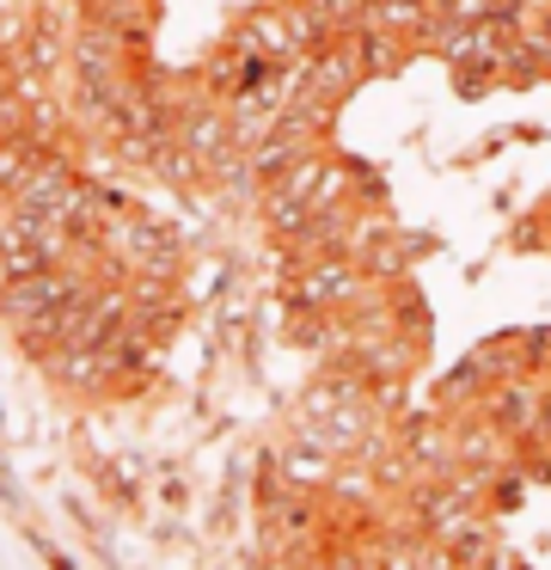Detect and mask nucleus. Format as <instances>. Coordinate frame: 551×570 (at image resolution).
Segmentation results:
<instances>
[{
  "mask_svg": "<svg viewBox=\"0 0 551 570\" xmlns=\"http://www.w3.org/2000/svg\"><path fill=\"white\" fill-rule=\"evenodd\" d=\"M539 411H545V386L539 381H496L484 393V423L502 435V442H514V448L533 442Z\"/></svg>",
  "mask_w": 551,
  "mask_h": 570,
  "instance_id": "nucleus-1",
  "label": "nucleus"
},
{
  "mask_svg": "<svg viewBox=\"0 0 551 570\" xmlns=\"http://www.w3.org/2000/svg\"><path fill=\"white\" fill-rule=\"evenodd\" d=\"M282 479L294 484V491H301V484H325L331 479V466L318 454H288V472H282Z\"/></svg>",
  "mask_w": 551,
  "mask_h": 570,
  "instance_id": "nucleus-2",
  "label": "nucleus"
}]
</instances>
